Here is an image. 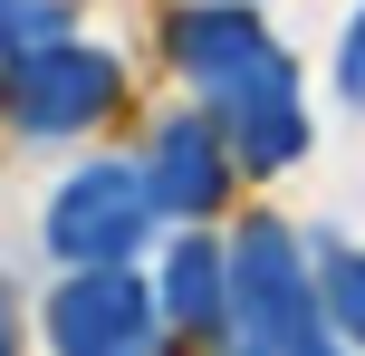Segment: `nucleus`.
<instances>
[{
  "label": "nucleus",
  "mask_w": 365,
  "mask_h": 356,
  "mask_svg": "<svg viewBox=\"0 0 365 356\" xmlns=\"http://www.w3.org/2000/svg\"><path fill=\"white\" fill-rule=\"evenodd\" d=\"M154 183L145 164H125V154H87L77 173H58L48 212H38V241H48L58 270H115L135 260V250L154 241Z\"/></svg>",
  "instance_id": "nucleus-3"
},
{
  "label": "nucleus",
  "mask_w": 365,
  "mask_h": 356,
  "mask_svg": "<svg viewBox=\"0 0 365 356\" xmlns=\"http://www.w3.org/2000/svg\"><path fill=\"white\" fill-rule=\"evenodd\" d=\"M317 289H327L336 337L365 356V250H356V241H336V231H317Z\"/></svg>",
  "instance_id": "nucleus-7"
},
{
  "label": "nucleus",
  "mask_w": 365,
  "mask_h": 356,
  "mask_svg": "<svg viewBox=\"0 0 365 356\" xmlns=\"http://www.w3.org/2000/svg\"><path fill=\"white\" fill-rule=\"evenodd\" d=\"M336 87H346V106H365V0H356L346 39H336Z\"/></svg>",
  "instance_id": "nucleus-9"
},
{
  "label": "nucleus",
  "mask_w": 365,
  "mask_h": 356,
  "mask_svg": "<svg viewBox=\"0 0 365 356\" xmlns=\"http://www.w3.org/2000/svg\"><path fill=\"white\" fill-rule=\"evenodd\" d=\"M192 356H250V347H192Z\"/></svg>",
  "instance_id": "nucleus-11"
},
{
  "label": "nucleus",
  "mask_w": 365,
  "mask_h": 356,
  "mask_svg": "<svg viewBox=\"0 0 365 356\" xmlns=\"http://www.w3.org/2000/svg\"><path fill=\"white\" fill-rule=\"evenodd\" d=\"M154 299H164L173 347H231L240 337V280H231V241H212L202 222H182V241L154 260Z\"/></svg>",
  "instance_id": "nucleus-6"
},
{
  "label": "nucleus",
  "mask_w": 365,
  "mask_h": 356,
  "mask_svg": "<svg viewBox=\"0 0 365 356\" xmlns=\"http://www.w3.org/2000/svg\"><path fill=\"white\" fill-rule=\"evenodd\" d=\"M0 356H29V318H19V289L0 280Z\"/></svg>",
  "instance_id": "nucleus-10"
},
{
  "label": "nucleus",
  "mask_w": 365,
  "mask_h": 356,
  "mask_svg": "<svg viewBox=\"0 0 365 356\" xmlns=\"http://www.w3.org/2000/svg\"><path fill=\"white\" fill-rule=\"evenodd\" d=\"M115 106H125V58L96 49V39H77V29L38 39V49H19L10 68H0V126L29 135V145H77V135H96Z\"/></svg>",
  "instance_id": "nucleus-2"
},
{
  "label": "nucleus",
  "mask_w": 365,
  "mask_h": 356,
  "mask_svg": "<svg viewBox=\"0 0 365 356\" xmlns=\"http://www.w3.org/2000/svg\"><path fill=\"white\" fill-rule=\"evenodd\" d=\"M38 337H48V356H173L164 299H154V280L135 260L58 270L48 308H38Z\"/></svg>",
  "instance_id": "nucleus-4"
},
{
  "label": "nucleus",
  "mask_w": 365,
  "mask_h": 356,
  "mask_svg": "<svg viewBox=\"0 0 365 356\" xmlns=\"http://www.w3.org/2000/svg\"><path fill=\"white\" fill-rule=\"evenodd\" d=\"M58 29H68L58 0H0V68H10L19 49H38V39H58Z\"/></svg>",
  "instance_id": "nucleus-8"
},
{
  "label": "nucleus",
  "mask_w": 365,
  "mask_h": 356,
  "mask_svg": "<svg viewBox=\"0 0 365 356\" xmlns=\"http://www.w3.org/2000/svg\"><path fill=\"white\" fill-rule=\"evenodd\" d=\"M164 58L173 77L221 116L240 173L250 183H279L289 164H308V77L279 49V29L250 10V0H182L164 19Z\"/></svg>",
  "instance_id": "nucleus-1"
},
{
  "label": "nucleus",
  "mask_w": 365,
  "mask_h": 356,
  "mask_svg": "<svg viewBox=\"0 0 365 356\" xmlns=\"http://www.w3.org/2000/svg\"><path fill=\"white\" fill-rule=\"evenodd\" d=\"M135 164H145L154 212H164V222H212V212L231 203L240 154H231V135H221L212 106H173V116H154V135H145Z\"/></svg>",
  "instance_id": "nucleus-5"
}]
</instances>
